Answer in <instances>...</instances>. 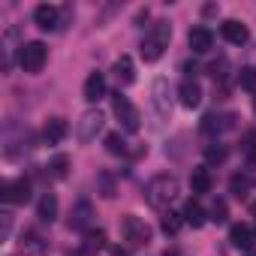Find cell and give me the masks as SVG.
<instances>
[{"mask_svg": "<svg viewBox=\"0 0 256 256\" xmlns=\"http://www.w3.org/2000/svg\"><path fill=\"white\" fill-rule=\"evenodd\" d=\"M178 190H181V184H178L175 175H157V178H151L148 187H145V202H148L151 208H166V205L175 202Z\"/></svg>", "mask_w": 256, "mask_h": 256, "instance_id": "cell-1", "label": "cell"}, {"mask_svg": "<svg viewBox=\"0 0 256 256\" xmlns=\"http://www.w3.org/2000/svg\"><path fill=\"white\" fill-rule=\"evenodd\" d=\"M169 40H172V28H169V22H157V24L151 28V34H148V36L142 40V46H139L142 60H145V64L160 60L163 52L169 48Z\"/></svg>", "mask_w": 256, "mask_h": 256, "instance_id": "cell-2", "label": "cell"}, {"mask_svg": "<svg viewBox=\"0 0 256 256\" xmlns=\"http://www.w3.org/2000/svg\"><path fill=\"white\" fill-rule=\"evenodd\" d=\"M120 235H124L126 244H133V247H148L151 238H154L151 226H148L142 217H136V214H126V217L120 220Z\"/></svg>", "mask_w": 256, "mask_h": 256, "instance_id": "cell-3", "label": "cell"}, {"mask_svg": "<svg viewBox=\"0 0 256 256\" xmlns=\"http://www.w3.org/2000/svg\"><path fill=\"white\" fill-rule=\"evenodd\" d=\"M112 112H114V118L120 120V126H124V130L126 133H136L139 130V126H142V118H139V108L130 102V100H126L120 90L112 96Z\"/></svg>", "mask_w": 256, "mask_h": 256, "instance_id": "cell-4", "label": "cell"}, {"mask_svg": "<svg viewBox=\"0 0 256 256\" xmlns=\"http://www.w3.org/2000/svg\"><path fill=\"white\" fill-rule=\"evenodd\" d=\"M46 60H48V48L42 42H36V40L34 42H24L22 52H18V64H22L24 72H40L46 66Z\"/></svg>", "mask_w": 256, "mask_h": 256, "instance_id": "cell-5", "label": "cell"}, {"mask_svg": "<svg viewBox=\"0 0 256 256\" xmlns=\"http://www.w3.org/2000/svg\"><path fill=\"white\" fill-rule=\"evenodd\" d=\"M102 112L100 108H90V112H84L82 114V120H78V126H76V136H78V142H94L96 139V133L102 130Z\"/></svg>", "mask_w": 256, "mask_h": 256, "instance_id": "cell-6", "label": "cell"}, {"mask_svg": "<svg viewBox=\"0 0 256 256\" xmlns=\"http://www.w3.org/2000/svg\"><path fill=\"white\" fill-rule=\"evenodd\" d=\"M151 94H154V108H157V114L166 120L169 114H172V100H169V82L166 78H157L154 82V88H151Z\"/></svg>", "mask_w": 256, "mask_h": 256, "instance_id": "cell-7", "label": "cell"}, {"mask_svg": "<svg viewBox=\"0 0 256 256\" xmlns=\"http://www.w3.org/2000/svg\"><path fill=\"white\" fill-rule=\"evenodd\" d=\"M4 199L12 202V205H22L30 199V181L28 178H16V181H6L4 184Z\"/></svg>", "mask_w": 256, "mask_h": 256, "instance_id": "cell-8", "label": "cell"}, {"mask_svg": "<svg viewBox=\"0 0 256 256\" xmlns=\"http://www.w3.org/2000/svg\"><path fill=\"white\" fill-rule=\"evenodd\" d=\"M220 34H223V40H226V42H232V46H244V42L250 40L247 24H241V22H235V18L223 22V24H220Z\"/></svg>", "mask_w": 256, "mask_h": 256, "instance_id": "cell-9", "label": "cell"}, {"mask_svg": "<svg viewBox=\"0 0 256 256\" xmlns=\"http://www.w3.org/2000/svg\"><path fill=\"white\" fill-rule=\"evenodd\" d=\"M187 42H190L193 54H205V52H211L214 36H211V30H208V28H193V30L187 34Z\"/></svg>", "mask_w": 256, "mask_h": 256, "instance_id": "cell-10", "label": "cell"}, {"mask_svg": "<svg viewBox=\"0 0 256 256\" xmlns=\"http://www.w3.org/2000/svg\"><path fill=\"white\" fill-rule=\"evenodd\" d=\"M178 96H181V106L196 108V106L202 102V88H199V82L184 78V82H181V88H178Z\"/></svg>", "mask_w": 256, "mask_h": 256, "instance_id": "cell-11", "label": "cell"}, {"mask_svg": "<svg viewBox=\"0 0 256 256\" xmlns=\"http://www.w3.org/2000/svg\"><path fill=\"white\" fill-rule=\"evenodd\" d=\"M112 70H114V78H118L120 84H133V82H136V64H133V58L120 54Z\"/></svg>", "mask_w": 256, "mask_h": 256, "instance_id": "cell-12", "label": "cell"}, {"mask_svg": "<svg viewBox=\"0 0 256 256\" xmlns=\"http://www.w3.org/2000/svg\"><path fill=\"white\" fill-rule=\"evenodd\" d=\"M66 133H70V126H66V120H64V118H48L46 130H42V136H46V142H48V145L64 142V139H66Z\"/></svg>", "mask_w": 256, "mask_h": 256, "instance_id": "cell-13", "label": "cell"}, {"mask_svg": "<svg viewBox=\"0 0 256 256\" xmlns=\"http://www.w3.org/2000/svg\"><path fill=\"white\" fill-rule=\"evenodd\" d=\"M102 96H106V78H102V72H90L84 78V100L88 102H96Z\"/></svg>", "mask_w": 256, "mask_h": 256, "instance_id": "cell-14", "label": "cell"}, {"mask_svg": "<svg viewBox=\"0 0 256 256\" xmlns=\"http://www.w3.org/2000/svg\"><path fill=\"white\" fill-rule=\"evenodd\" d=\"M34 22H36V28H42V30H54V28H58V6H48V4L36 6Z\"/></svg>", "mask_w": 256, "mask_h": 256, "instance_id": "cell-15", "label": "cell"}, {"mask_svg": "<svg viewBox=\"0 0 256 256\" xmlns=\"http://www.w3.org/2000/svg\"><path fill=\"white\" fill-rule=\"evenodd\" d=\"M229 241H232V247H238V250H250V244H253V229L244 226V223H235V226L229 229Z\"/></svg>", "mask_w": 256, "mask_h": 256, "instance_id": "cell-16", "label": "cell"}, {"mask_svg": "<svg viewBox=\"0 0 256 256\" xmlns=\"http://www.w3.org/2000/svg\"><path fill=\"white\" fill-rule=\"evenodd\" d=\"M22 247H24V256H42L48 250V241L42 235H36V232H24Z\"/></svg>", "mask_w": 256, "mask_h": 256, "instance_id": "cell-17", "label": "cell"}, {"mask_svg": "<svg viewBox=\"0 0 256 256\" xmlns=\"http://www.w3.org/2000/svg\"><path fill=\"white\" fill-rule=\"evenodd\" d=\"M36 214H40V220H46V223H52V220L58 217V199H54V193H46V196L40 199Z\"/></svg>", "mask_w": 256, "mask_h": 256, "instance_id": "cell-18", "label": "cell"}, {"mask_svg": "<svg viewBox=\"0 0 256 256\" xmlns=\"http://www.w3.org/2000/svg\"><path fill=\"white\" fill-rule=\"evenodd\" d=\"M184 223L193 226V229H199V226L205 223V211H202V205H199L196 199H190V202L184 205Z\"/></svg>", "mask_w": 256, "mask_h": 256, "instance_id": "cell-19", "label": "cell"}, {"mask_svg": "<svg viewBox=\"0 0 256 256\" xmlns=\"http://www.w3.org/2000/svg\"><path fill=\"white\" fill-rule=\"evenodd\" d=\"M70 223H72L76 229H88V226H90V202H84V199H82V202H76Z\"/></svg>", "mask_w": 256, "mask_h": 256, "instance_id": "cell-20", "label": "cell"}, {"mask_svg": "<svg viewBox=\"0 0 256 256\" xmlns=\"http://www.w3.org/2000/svg\"><path fill=\"white\" fill-rule=\"evenodd\" d=\"M190 187H193V193H211V175H208L205 166H202V169H193Z\"/></svg>", "mask_w": 256, "mask_h": 256, "instance_id": "cell-21", "label": "cell"}, {"mask_svg": "<svg viewBox=\"0 0 256 256\" xmlns=\"http://www.w3.org/2000/svg\"><path fill=\"white\" fill-rule=\"evenodd\" d=\"M181 223H184V214H175V211H169V214H163V220H160V229H163L166 235H178Z\"/></svg>", "mask_w": 256, "mask_h": 256, "instance_id": "cell-22", "label": "cell"}, {"mask_svg": "<svg viewBox=\"0 0 256 256\" xmlns=\"http://www.w3.org/2000/svg\"><path fill=\"white\" fill-rule=\"evenodd\" d=\"M226 126H229V118H223V114H205V120H202L205 133H220Z\"/></svg>", "mask_w": 256, "mask_h": 256, "instance_id": "cell-23", "label": "cell"}, {"mask_svg": "<svg viewBox=\"0 0 256 256\" xmlns=\"http://www.w3.org/2000/svg\"><path fill=\"white\" fill-rule=\"evenodd\" d=\"M106 151L114 154V157H124L126 154V142L120 139V133H108L106 136Z\"/></svg>", "mask_w": 256, "mask_h": 256, "instance_id": "cell-24", "label": "cell"}, {"mask_svg": "<svg viewBox=\"0 0 256 256\" xmlns=\"http://www.w3.org/2000/svg\"><path fill=\"white\" fill-rule=\"evenodd\" d=\"M48 169H52V175H54V178H66V169H70V157H66V154H58V157L52 160V166H48Z\"/></svg>", "mask_w": 256, "mask_h": 256, "instance_id": "cell-25", "label": "cell"}, {"mask_svg": "<svg viewBox=\"0 0 256 256\" xmlns=\"http://www.w3.org/2000/svg\"><path fill=\"white\" fill-rule=\"evenodd\" d=\"M229 190H232L238 199H244V196H247V190H250V181H247L244 175H232V181H229Z\"/></svg>", "mask_w": 256, "mask_h": 256, "instance_id": "cell-26", "label": "cell"}, {"mask_svg": "<svg viewBox=\"0 0 256 256\" xmlns=\"http://www.w3.org/2000/svg\"><path fill=\"white\" fill-rule=\"evenodd\" d=\"M226 217H229L226 202H223V199H217V202L211 205V220H214V223H226Z\"/></svg>", "mask_w": 256, "mask_h": 256, "instance_id": "cell-27", "label": "cell"}, {"mask_svg": "<svg viewBox=\"0 0 256 256\" xmlns=\"http://www.w3.org/2000/svg\"><path fill=\"white\" fill-rule=\"evenodd\" d=\"M106 247V232L96 229V232H88V250H102Z\"/></svg>", "mask_w": 256, "mask_h": 256, "instance_id": "cell-28", "label": "cell"}, {"mask_svg": "<svg viewBox=\"0 0 256 256\" xmlns=\"http://www.w3.org/2000/svg\"><path fill=\"white\" fill-rule=\"evenodd\" d=\"M205 154H208V163H223L226 160V148L223 145H211Z\"/></svg>", "mask_w": 256, "mask_h": 256, "instance_id": "cell-29", "label": "cell"}, {"mask_svg": "<svg viewBox=\"0 0 256 256\" xmlns=\"http://www.w3.org/2000/svg\"><path fill=\"white\" fill-rule=\"evenodd\" d=\"M241 84L244 88H256V70H241Z\"/></svg>", "mask_w": 256, "mask_h": 256, "instance_id": "cell-30", "label": "cell"}, {"mask_svg": "<svg viewBox=\"0 0 256 256\" xmlns=\"http://www.w3.org/2000/svg\"><path fill=\"white\" fill-rule=\"evenodd\" d=\"M100 184H102V196H106V199H112V196H114V187H112V178H108V175H100Z\"/></svg>", "mask_w": 256, "mask_h": 256, "instance_id": "cell-31", "label": "cell"}, {"mask_svg": "<svg viewBox=\"0 0 256 256\" xmlns=\"http://www.w3.org/2000/svg\"><path fill=\"white\" fill-rule=\"evenodd\" d=\"M247 157H250V163L256 166V139H253V145H247Z\"/></svg>", "mask_w": 256, "mask_h": 256, "instance_id": "cell-32", "label": "cell"}, {"mask_svg": "<svg viewBox=\"0 0 256 256\" xmlns=\"http://www.w3.org/2000/svg\"><path fill=\"white\" fill-rule=\"evenodd\" d=\"M112 256H126V250H120V247H114V250H112Z\"/></svg>", "mask_w": 256, "mask_h": 256, "instance_id": "cell-33", "label": "cell"}, {"mask_svg": "<svg viewBox=\"0 0 256 256\" xmlns=\"http://www.w3.org/2000/svg\"><path fill=\"white\" fill-rule=\"evenodd\" d=\"M244 256H256V250H247V253H244Z\"/></svg>", "mask_w": 256, "mask_h": 256, "instance_id": "cell-34", "label": "cell"}, {"mask_svg": "<svg viewBox=\"0 0 256 256\" xmlns=\"http://www.w3.org/2000/svg\"><path fill=\"white\" fill-rule=\"evenodd\" d=\"M253 112H256V96H253Z\"/></svg>", "mask_w": 256, "mask_h": 256, "instance_id": "cell-35", "label": "cell"}]
</instances>
